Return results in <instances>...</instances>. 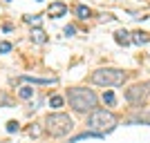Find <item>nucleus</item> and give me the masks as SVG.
<instances>
[{"mask_svg":"<svg viewBox=\"0 0 150 143\" xmlns=\"http://www.w3.org/2000/svg\"><path fill=\"white\" fill-rule=\"evenodd\" d=\"M67 103L74 112H94L96 105H99V96L94 94V89L88 87H69L67 89Z\"/></svg>","mask_w":150,"mask_h":143,"instance_id":"1","label":"nucleus"},{"mask_svg":"<svg viewBox=\"0 0 150 143\" xmlns=\"http://www.w3.org/2000/svg\"><path fill=\"white\" fill-rule=\"evenodd\" d=\"M74 130V121L72 116L65 112H50L45 116V132L54 139H61V137H67L69 132Z\"/></svg>","mask_w":150,"mask_h":143,"instance_id":"2","label":"nucleus"},{"mask_svg":"<svg viewBox=\"0 0 150 143\" xmlns=\"http://www.w3.org/2000/svg\"><path fill=\"white\" fill-rule=\"evenodd\" d=\"M117 123H119V118L114 116L110 110H94L88 116V130L96 132L101 137H105L108 132H112L117 128Z\"/></svg>","mask_w":150,"mask_h":143,"instance_id":"3","label":"nucleus"},{"mask_svg":"<svg viewBox=\"0 0 150 143\" xmlns=\"http://www.w3.org/2000/svg\"><path fill=\"white\" fill-rule=\"evenodd\" d=\"M125 78H128V74L117 67H99V69H94L92 76H90V81L94 85H101V87H119L125 83Z\"/></svg>","mask_w":150,"mask_h":143,"instance_id":"4","label":"nucleus"},{"mask_svg":"<svg viewBox=\"0 0 150 143\" xmlns=\"http://www.w3.org/2000/svg\"><path fill=\"white\" fill-rule=\"evenodd\" d=\"M146 96H148L146 83H137V85H132L130 89H125V101H128V103H132V105H141Z\"/></svg>","mask_w":150,"mask_h":143,"instance_id":"5","label":"nucleus"},{"mask_svg":"<svg viewBox=\"0 0 150 143\" xmlns=\"http://www.w3.org/2000/svg\"><path fill=\"white\" fill-rule=\"evenodd\" d=\"M47 13H50V18H61V16L67 13V5H65V2H52Z\"/></svg>","mask_w":150,"mask_h":143,"instance_id":"6","label":"nucleus"},{"mask_svg":"<svg viewBox=\"0 0 150 143\" xmlns=\"http://www.w3.org/2000/svg\"><path fill=\"white\" fill-rule=\"evenodd\" d=\"M31 38V43H36V45H45L47 43V34H45V29H40V27H34L29 34Z\"/></svg>","mask_w":150,"mask_h":143,"instance_id":"7","label":"nucleus"},{"mask_svg":"<svg viewBox=\"0 0 150 143\" xmlns=\"http://www.w3.org/2000/svg\"><path fill=\"white\" fill-rule=\"evenodd\" d=\"M20 81H25V83H34V85H52V83H56V78H36V76H20Z\"/></svg>","mask_w":150,"mask_h":143,"instance_id":"8","label":"nucleus"},{"mask_svg":"<svg viewBox=\"0 0 150 143\" xmlns=\"http://www.w3.org/2000/svg\"><path fill=\"white\" fill-rule=\"evenodd\" d=\"M114 40H117V43H119V45H123V47H128V45L132 43L130 34H128V31H125V29H119V31H117V34H114Z\"/></svg>","mask_w":150,"mask_h":143,"instance_id":"9","label":"nucleus"},{"mask_svg":"<svg viewBox=\"0 0 150 143\" xmlns=\"http://www.w3.org/2000/svg\"><path fill=\"white\" fill-rule=\"evenodd\" d=\"M132 43L137 45H144V43H150V34H144V31H134V34H130Z\"/></svg>","mask_w":150,"mask_h":143,"instance_id":"10","label":"nucleus"},{"mask_svg":"<svg viewBox=\"0 0 150 143\" xmlns=\"http://www.w3.org/2000/svg\"><path fill=\"white\" fill-rule=\"evenodd\" d=\"M76 16H79V18L81 20H88L90 16H92V11H90V7H85V5H76Z\"/></svg>","mask_w":150,"mask_h":143,"instance_id":"11","label":"nucleus"},{"mask_svg":"<svg viewBox=\"0 0 150 143\" xmlns=\"http://www.w3.org/2000/svg\"><path fill=\"white\" fill-rule=\"evenodd\" d=\"M18 96H20L23 101H29V99H34V87H29V85L20 87V89H18Z\"/></svg>","mask_w":150,"mask_h":143,"instance_id":"12","label":"nucleus"},{"mask_svg":"<svg viewBox=\"0 0 150 143\" xmlns=\"http://www.w3.org/2000/svg\"><path fill=\"white\" fill-rule=\"evenodd\" d=\"M63 103H65V99H63V96H58V94H52V96H50V105L54 107V110L63 107Z\"/></svg>","mask_w":150,"mask_h":143,"instance_id":"13","label":"nucleus"},{"mask_svg":"<svg viewBox=\"0 0 150 143\" xmlns=\"http://www.w3.org/2000/svg\"><path fill=\"white\" fill-rule=\"evenodd\" d=\"M18 130H20L18 121H9V123H7V132H9V134H13V132H18Z\"/></svg>","mask_w":150,"mask_h":143,"instance_id":"14","label":"nucleus"},{"mask_svg":"<svg viewBox=\"0 0 150 143\" xmlns=\"http://www.w3.org/2000/svg\"><path fill=\"white\" fill-rule=\"evenodd\" d=\"M103 101H105L108 105H114V92H110V89L103 92Z\"/></svg>","mask_w":150,"mask_h":143,"instance_id":"15","label":"nucleus"},{"mask_svg":"<svg viewBox=\"0 0 150 143\" xmlns=\"http://www.w3.org/2000/svg\"><path fill=\"white\" fill-rule=\"evenodd\" d=\"M25 23H29V25L38 27V23H40V16H25Z\"/></svg>","mask_w":150,"mask_h":143,"instance_id":"16","label":"nucleus"},{"mask_svg":"<svg viewBox=\"0 0 150 143\" xmlns=\"http://www.w3.org/2000/svg\"><path fill=\"white\" fill-rule=\"evenodd\" d=\"M9 51H11V43L2 40V43H0V54H9Z\"/></svg>","mask_w":150,"mask_h":143,"instance_id":"17","label":"nucleus"},{"mask_svg":"<svg viewBox=\"0 0 150 143\" xmlns=\"http://www.w3.org/2000/svg\"><path fill=\"white\" fill-rule=\"evenodd\" d=\"M63 34H65V36H74V34H76V29H74V27H72V25H67V27H65V31H63Z\"/></svg>","mask_w":150,"mask_h":143,"instance_id":"18","label":"nucleus"},{"mask_svg":"<svg viewBox=\"0 0 150 143\" xmlns=\"http://www.w3.org/2000/svg\"><path fill=\"white\" fill-rule=\"evenodd\" d=\"M29 134H31V137H38V134H40V130H38V128H29Z\"/></svg>","mask_w":150,"mask_h":143,"instance_id":"19","label":"nucleus"},{"mask_svg":"<svg viewBox=\"0 0 150 143\" xmlns=\"http://www.w3.org/2000/svg\"><path fill=\"white\" fill-rule=\"evenodd\" d=\"M146 89H148V96H150V81L146 83Z\"/></svg>","mask_w":150,"mask_h":143,"instance_id":"20","label":"nucleus"}]
</instances>
